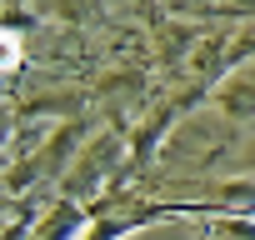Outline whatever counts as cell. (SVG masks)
<instances>
[{
  "label": "cell",
  "mask_w": 255,
  "mask_h": 240,
  "mask_svg": "<svg viewBox=\"0 0 255 240\" xmlns=\"http://www.w3.org/2000/svg\"><path fill=\"white\" fill-rule=\"evenodd\" d=\"M15 65H20V35L0 30V70H15Z\"/></svg>",
  "instance_id": "6da1fadb"
}]
</instances>
